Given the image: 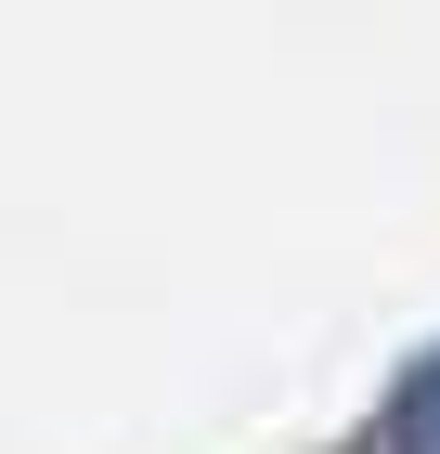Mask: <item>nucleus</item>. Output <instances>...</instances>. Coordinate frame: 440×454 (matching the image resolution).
<instances>
[{
  "mask_svg": "<svg viewBox=\"0 0 440 454\" xmlns=\"http://www.w3.org/2000/svg\"><path fill=\"white\" fill-rule=\"evenodd\" d=\"M389 454H440V350L389 389Z\"/></svg>",
  "mask_w": 440,
  "mask_h": 454,
  "instance_id": "nucleus-1",
  "label": "nucleus"
}]
</instances>
